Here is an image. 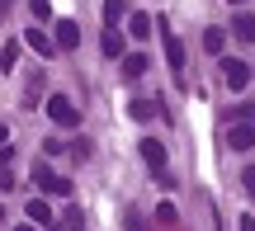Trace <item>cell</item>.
Wrapping results in <instances>:
<instances>
[{
	"label": "cell",
	"instance_id": "obj_1",
	"mask_svg": "<svg viewBox=\"0 0 255 231\" xmlns=\"http://www.w3.org/2000/svg\"><path fill=\"white\" fill-rule=\"evenodd\" d=\"M33 184L43 189V194H52V198H66V194H71V179H62L57 170H47L43 160L33 165Z\"/></svg>",
	"mask_w": 255,
	"mask_h": 231
},
{
	"label": "cell",
	"instance_id": "obj_2",
	"mask_svg": "<svg viewBox=\"0 0 255 231\" xmlns=\"http://www.w3.org/2000/svg\"><path fill=\"white\" fill-rule=\"evenodd\" d=\"M47 118H52L57 128H76V123H81V109H76L66 94H52V99H47Z\"/></svg>",
	"mask_w": 255,
	"mask_h": 231
},
{
	"label": "cell",
	"instance_id": "obj_3",
	"mask_svg": "<svg viewBox=\"0 0 255 231\" xmlns=\"http://www.w3.org/2000/svg\"><path fill=\"white\" fill-rule=\"evenodd\" d=\"M251 66L246 62H237V57H227V62H222V80H227V90H246L251 85Z\"/></svg>",
	"mask_w": 255,
	"mask_h": 231
},
{
	"label": "cell",
	"instance_id": "obj_4",
	"mask_svg": "<svg viewBox=\"0 0 255 231\" xmlns=\"http://www.w3.org/2000/svg\"><path fill=\"white\" fill-rule=\"evenodd\" d=\"M156 28H161V43H165V62H170V71L184 76V43H180V38H175L165 24H156Z\"/></svg>",
	"mask_w": 255,
	"mask_h": 231
},
{
	"label": "cell",
	"instance_id": "obj_5",
	"mask_svg": "<svg viewBox=\"0 0 255 231\" xmlns=\"http://www.w3.org/2000/svg\"><path fill=\"white\" fill-rule=\"evenodd\" d=\"M52 43L62 47V52H76V47H81V24H76V19H57Z\"/></svg>",
	"mask_w": 255,
	"mask_h": 231
},
{
	"label": "cell",
	"instance_id": "obj_6",
	"mask_svg": "<svg viewBox=\"0 0 255 231\" xmlns=\"http://www.w3.org/2000/svg\"><path fill=\"white\" fill-rule=\"evenodd\" d=\"M227 147H232V151L255 147V128H251V123H232V128H227Z\"/></svg>",
	"mask_w": 255,
	"mask_h": 231
},
{
	"label": "cell",
	"instance_id": "obj_7",
	"mask_svg": "<svg viewBox=\"0 0 255 231\" xmlns=\"http://www.w3.org/2000/svg\"><path fill=\"white\" fill-rule=\"evenodd\" d=\"M128 33H132L137 43H146V38L156 33V24H151V14H142V9H137V14H128Z\"/></svg>",
	"mask_w": 255,
	"mask_h": 231
},
{
	"label": "cell",
	"instance_id": "obj_8",
	"mask_svg": "<svg viewBox=\"0 0 255 231\" xmlns=\"http://www.w3.org/2000/svg\"><path fill=\"white\" fill-rule=\"evenodd\" d=\"M142 160L156 170V175H161V170H165V147H161L156 137H146V142H142Z\"/></svg>",
	"mask_w": 255,
	"mask_h": 231
},
{
	"label": "cell",
	"instance_id": "obj_9",
	"mask_svg": "<svg viewBox=\"0 0 255 231\" xmlns=\"http://www.w3.org/2000/svg\"><path fill=\"white\" fill-rule=\"evenodd\" d=\"M24 217H28L33 227H52V208H47V198H33V203L24 208Z\"/></svg>",
	"mask_w": 255,
	"mask_h": 231
},
{
	"label": "cell",
	"instance_id": "obj_10",
	"mask_svg": "<svg viewBox=\"0 0 255 231\" xmlns=\"http://www.w3.org/2000/svg\"><path fill=\"white\" fill-rule=\"evenodd\" d=\"M146 66H151V62H146L142 52H128V57H123V76H128V80H142Z\"/></svg>",
	"mask_w": 255,
	"mask_h": 231
},
{
	"label": "cell",
	"instance_id": "obj_11",
	"mask_svg": "<svg viewBox=\"0 0 255 231\" xmlns=\"http://www.w3.org/2000/svg\"><path fill=\"white\" fill-rule=\"evenodd\" d=\"M100 52H104V57H123V33H119V28H104Z\"/></svg>",
	"mask_w": 255,
	"mask_h": 231
},
{
	"label": "cell",
	"instance_id": "obj_12",
	"mask_svg": "<svg viewBox=\"0 0 255 231\" xmlns=\"http://www.w3.org/2000/svg\"><path fill=\"white\" fill-rule=\"evenodd\" d=\"M123 19H128V0H104V24L119 28Z\"/></svg>",
	"mask_w": 255,
	"mask_h": 231
},
{
	"label": "cell",
	"instance_id": "obj_13",
	"mask_svg": "<svg viewBox=\"0 0 255 231\" xmlns=\"http://www.w3.org/2000/svg\"><path fill=\"white\" fill-rule=\"evenodd\" d=\"M232 33H237L241 43H255V14H237L232 19Z\"/></svg>",
	"mask_w": 255,
	"mask_h": 231
},
{
	"label": "cell",
	"instance_id": "obj_14",
	"mask_svg": "<svg viewBox=\"0 0 255 231\" xmlns=\"http://www.w3.org/2000/svg\"><path fill=\"white\" fill-rule=\"evenodd\" d=\"M24 43H28V47H33V52H43V57H47V52H52V47H57V43H52V38H47V33H43V28H28V33H24Z\"/></svg>",
	"mask_w": 255,
	"mask_h": 231
},
{
	"label": "cell",
	"instance_id": "obj_15",
	"mask_svg": "<svg viewBox=\"0 0 255 231\" xmlns=\"http://www.w3.org/2000/svg\"><path fill=\"white\" fill-rule=\"evenodd\" d=\"M222 47H227V33H222V28H203V52H213V57H218Z\"/></svg>",
	"mask_w": 255,
	"mask_h": 231
},
{
	"label": "cell",
	"instance_id": "obj_16",
	"mask_svg": "<svg viewBox=\"0 0 255 231\" xmlns=\"http://www.w3.org/2000/svg\"><path fill=\"white\" fill-rule=\"evenodd\" d=\"M38 90H43V71H38L33 80L24 85V109H38Z\"/></svg>",
	"mask_w": 255,
	"mask_h": 231
},
{
	"label": "cell",
	"instance_id": "obj_17",
	"mask_svg": "<svg viewBox=\"0 0 255 231\" xmlns=\"http://www.w3.org/2000/svg\"><path fill=\"white\" fill-rule=\"evenodd\" d=\"M156 222H161V227H175V222H180V213H175V203H161V208H156Z\"/></svg>",
	"mask_w": 255,
	"mask_h": 231
},
{
	"label": "cell",
	"instance_id": "obj_18",
	"mask_svg": "<svg viewBox=\"0 0 255 231\" xmlns=\"http://www.w3.org/2000/svg\"><path fill=\"white\" fill-rule=\"evenodd\" d=\"M62 217H66V231H81L85 227V213H81V208H66Z\"/></svg>",
	"mask_w": 255,
	"mask_h": 231
},
{
	"label": "cell",
	"instance_id": "obj_19",
	"mask_svg": "<svg viewBox=\"0 0 255 231\" xmlns=\"http://www.w3.org/2000/svg\"><path fill=\"white\" fill-rule=\"evenodd\" d=\"M19 62V43H5L0 47V66H14Z\"/></svg>",
	"mask_w": 255,
	"mask_h": 231
},
{
	"label": "cell",
	"instance_id": "obj_20",
	"mask_svg": "<svg viewBox=\"0 0 255 231\" xmlns=\"http://www.w3.org/2000/svg\"><path fill=\"white\" fill-rule=\"evenodd\" d=\"M151 113H156V99H137L132 104V118H151Z\"/></svg>",
	"mask_w": 255,
	"mask_h": 231
},
{
	"label": "cell",
	"instance_id": "obj_21",
	"mask_svg": "<svg viewBox=\"0 0 255 231\" xmlns=\"http://www.w3.org/2000/svg\"><path fill=\"white\" fill-rule=\"evenodd\" d=\"M28 5H33V14H38V19H47V14H52V0H28Z\"/></svg>",
	"mask_w": 255,
	"mask_h": 231
},
{
	"label": "cell",
	"instance_id": "obj_22",
	"mask_svg": "<svg viewBox=\"0 0 255 231\" xmlns=\"http://www.w3.org/2000/svg\"><path fill=\"white\" fill-rule=\"evenodd\" d=\"M71 156H76V160H90V142L81 137V142H76V147H71Z\"/></svg>",
	"mask_w": 255,
	"mask_h": 231
},
{
	"label": "cell",
	"instance_id": "obj_23",
	"mask_svg": "<svg viewBox=\"0 0 255 231\" xmlns=\"http://www.w3.org/2000/svg\"><path fill=\"white\" fill-rule=\"evenodd\" d=\"M237 123H255V104H241V109H237Z\"/></svg>",
	"mask_w": 255,
	"mask_h": 231
},
{
	"label": "cell",
	"instance_id": "obj_24",
	"mask_svg": "<svg viewBox=\"0 0 255 231\" xmlns=\"http://www.w3.org/2000/svg\"><path fill=\"white\" fill-rule=\"evenodd\" d=\"M0 189H14V175H9L5 165H0Z\"/></svg>",
	"mask_w": 255,
	"mask_h": 231
},
{
	"label": "cell",
	"instance_id": "obj_25",
	"mask_svg": "<svg viewBox=\"0 0 255 231\" xmlns=\"http://www.w3.org/2000/svg\"><path fill=\"white\" fill-rule=\"evenodd\" d=\"M128 231H146V227H142V217H137V213H128Z\"/></svg>",
	"mask_w": 255,
	"mask_h": 231
},
{
	"label": "cell",
	"instance_id": "obj_26",
	"mask_svg": "<svg viewBox=\"0 0 255 231\" xmlns=\"http://www.w3.org/2000/svg\"><path fill=\"white\" fill-rule=\"evenodd\" d=\"M241 179H246V194H255V165H251V170H246Z\"/></svg>",
	"mask_w": 255,
	"mask_h": 231
},
{
	"label": "cell",
	"instance_id": "obj_27",
	"mask_svg": "<svg viewBox=\"0 0 255 231\" xmlns=\"http://www.w3.org/2000/svg\"><path fill=\"white\" fill-rule=\"evenodd\" d=\"M0 151H9V128L0 123Z\"/></svg>",
	"mask_w": 255,
	"mask_h": 231
},
{
	"label": "cell",
	"instance_id": "obj_28",
	"mask_svg": "<svg viewBox=\"0 0 255 231\" xmlns=\"http://www.w3.org/2000/svg\"><path fill=\"white\" fill-rule=\"evenodd\" d=\"M241 231H255V217H241Z\"/></svg>",
	"mask_w": 255,
	"mask_h": 231
},
{
	"label": "cell",
	"instance_id": "obj_29",
	"mask_svg": "<svg viewBox=\"0 0 255 231\" xmlns=\"http://www.w3.org/2000/svg\"><path fill=\"white\" fill-rule=\"evenodd\" d=\"M5 9H9V0H0V14H5Z\"/></svg>",
	"mask_w": 255,
	"mask_h": 231
},
{
	"label": "cell",
	"instance_id": "obj_30",
	"mask_svg": "<svg viewBox=\"0 0 255 231\" xmlns=\"http://www.w3.org/2000/svg\"><path fill=\"white\" fill-rule=\"evenodd\" d=\"M227 5H246V0H227Z\"/></svg>",
	"mask_w": 255,
	"mask_h": 231
},
{
	"label": "cell",
	"instance_id": "obj_31",
	"mask_svg": "<svg viewBox=\"0 0 255 231\" xmlns=\"http://www.w3.org/2000/svg\"><path fill=\"white\" fill-rule=\"evenodd\" d=\"M14 231H33V227H14Z\"/></svg>",
	"mask_w": 255,
	"mask_h": 231
},
{
	"label": "cell",
	"instance_id": "obj_32",
	"mask_svg": "<svg viewBox=\"0 0 255 231\" xmlns=\"http://www.w3.org/2000/svg\"><path fill=\"white\" fill-rule=\"evenodd\" d=\"M0 217H5V208H0Z\"/></svg>",
	"mask_w": 255,
	"mask_h": 231
},
{
	"label": "cell",
	"instance_id": "obj_33",
	"mask_svg": "<svg viewBox=\"0 0 255 231\" xmlns=\"http://www.w3.org/2000/svg\"><path fill=\"white\" fill-rule=\"evenodd\" d=\"M251 80H255V76H251Z\"/></svg>",
	"mask_w": 255,
	"mask_h": 231
}]
</instances>
